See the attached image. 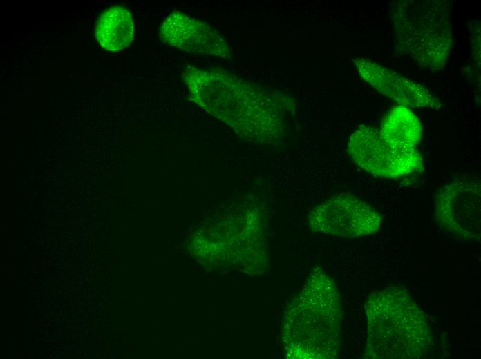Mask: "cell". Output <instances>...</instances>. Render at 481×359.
Listing matches in <instances>:
<instances>
[{"label": "cell", "instance_id": "277c9868", "mask_svg": "<svg viewBox=\"0 0 481 359\" xmlns=\"http://www.w3.org/2000/svg\"><path fill=\"white\" fill-rule=\"evenodd\" d=\"M444 1H399L390 17L400 52L433 71L444 66L452 46L451 9Z\"/></svg>", "mask_w": 481, "mask_h": 359}, {"label": "cell", "instance_id": "5b68a950", "mask_svg": "<svg viewBox=\"0 0 481 359\" xmlns=\"http://www.w3.org/2000/svg\"><path fill=\"white\" fill-rule=\"evenodd\" d=\"M435 217L456 239L478 242L481 235V182L466 175L442 186L435 200Z\"/></svg>", "mask_w": 481, "mask_h": 359}, {"label": "cell", "instance_id": "8992f818", "mask_svg": "<svg viewBox=\"0 0 481 359\" xmlns=\"http://www.w3.org/2000/svg\"><path fill=\"white\" fill-rule=\"evenodd\" d=\"M348 151L358 166L381 178L398 179L424 169L422 155L417 149H397L384 140L379 130L368 126H361L354 131Z\"/></svg>", "mask_w": 481, "mask_h": 359}, {"label": "cell", "instance_id": "3957f363", "mask_svg": "<svg viewBox=\"0 0 481 359\" xmlns=\"http://www.w3.org/2000/svg\"><path fill=\"white\" fill-rule=\"evenodd\" d=\"M365 311V358L415 359L429 350L432 336L426 316L404 289L393 287L373 294L366 302Z\"/></svg>", "mask_w": 481, "mask_h": 359}, {"label": "cell", "instance_id": "8fae6325", "mask_svg": "<svg viewBox=\"0 0 481 359\" xmlns=\"http://www.w3.org/2000/svg\"><path fill=\"white\" fill-rule=\"evenodd\" d=\"M133 33V21L129 11L122 6H115L100 17L95 36L103 48L115 52L131 43Z\"/></svg>", "mask_w": 481, "mask_h": 359}, {"label": "cell", "instance_id": "52a82bcc", "mask_svg": "<svg viewBox=\"0 0 481 359\" xmlns=\"http://www.w3.org/2000/svg\"><path fill=\"white\" fill-rule=\"evenodd\" d=\"M308 222L313 231L356 238L376 233L380 228L381 216L361 200L339 195L314 207L308 215Z\"/></svg>", "mask_w": 481, "mask_h": 359}, {"label": "cell", "instance_id": "30bf717a", "mask_svg": "<svg viewBox=\"0 0 481 359\" xmlns=\"http://www.w3.org/2000/svg\"><path fill=\"white\" fill-rule=\"evenodd\" d=\"M384 140L399 150H412L420 142L422 127L418 117L408 108H392L383 119L379 130Z\"/></svg>", "mask_w": 481, "mask_h": 359}, {"label": "cell", "instance_id": "6da1fadb", "mask_svg": "<svg viewBox=\"0 0 481 359\" xmlns=\"http://www.w3.org/2000/svg\"><path fill=\"white\" fill-rule=\"evenodd\" d=\"M185 81L191 95L238 133L271 142L283 134V115L265 91L232 74L188 68Z\"/></svg>", "mask_w": 481, "mask_h": 359}, {"label": "cell", "instance_id": "7a4b0ae2", "mask_svg": "<svg viewBox=\"0 0 481 359\" xmlns=\"http://www.w3.org/2000/svg\"><path fill=\"white\" fill-rule=\"evenodd\" d=\"M342 317L341 300L333 280L322 269H315L283 316L282 339L287 357L336 358Z\"/></svg>", "mask_w": 481, "mask_h": 359}, {"label": "cell", "instance_id": "ba28073f", "mask_svg": "<svg viewBox=\"0 0 481 359\" xmlns=\"http://www.w3.org/2000/svg\"><path fill=\"white\" fill-rule=\"evenodd\" d=\"M160 37L168 45L190 53L230 57L227 43L216 28L179 11L165 19Z\"/></svg>", "mask_w": 481, "mask_h": 359}, {"label": "cell", "instance_id": "9c48e42d", "mask_svg": "<svg viewBox=\"0 0 481 359\" xmlns=\"http://www.w3.org/2000/svg\"><path fill=\"white\" fill-rule=\"evenodd\" d=\"M361 78L379 93L408 108L437 110L441 101L428 89L402 75L371 60H354Z\"/></svg>", "mask_w": 481, "mask_h": 359}]
</instances>
